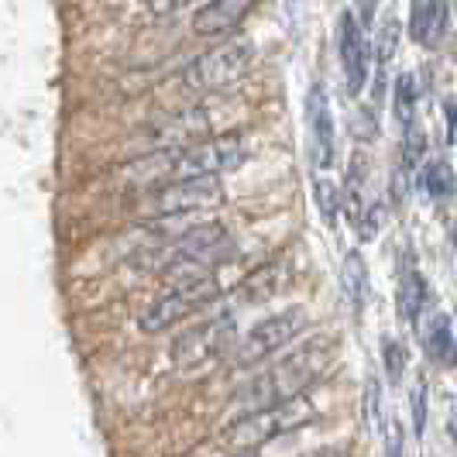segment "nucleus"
<instances>
[{
	"mask_svg": "<svg viewBox=\"0 0 457 457\" xmlns=\"http://www.w3.org/2000/svg\"><path fill=\"white\" fill-rule=\"evenodd\" d=\"M447 434H451V440H454V447H457V403L451 406V412H447Z\"/></svg>",
	"mask_w": 457,
	"mask_h": 457,
	"instance_id": "nucleus-31",
	"label": "nucleus"
},
{
	"mask_svg": "<svg viewBox=\"0 0 457 457\" xmlns=\"http://www.w3.org/2000/svg\"><path fill=\"white\" fill-rule=\"evenodd\" d=\"M395 48H399V21H395V18H386L378 38H375V62H378V69L389 66Z\"/></svg>",
	"mask_w": 457,
	"mask_h": 457,
	"instance_id": "nucleus-21",
	"label": "nucleus"
},
{
	"mask_svg": "<svg viewBox=\"0 0 457 457\" xmlns=\"http://www.w3.org/2000/svg\"><path fill=\"white\" fill-rule=\"evenodd\" d=\"M254 62V46L248 38H228L217 48L204 52L183 69V87L193 93H213L224 90L230 83L245 79Z\"/></svg>",
	"mask_w": 457,
	"mask_h": 457,
	"instance_id": "nucleus-5",
	"label": "nucleus"
},
{
	"mask_svg": "<svg viewBox=\"0 0 457 457\" xmlns=\"http://www.w3.org/2000/svg\"><path fill=\"white\" fill-rule=\"evenodd\" d=\"M395 117L403 128L416 120V79H412V72H403L395 79Z\"/></svg>",
	"mask_w": 457,
	"mask_h": 457,
	"instance_id": "nucleus-20",
	"label": "nucleus"
},
{
	"mask_svg": "<svg viewBox=\"0 0 457 457\" xmlns=\"http://www.w3.org/2000/svg\"><path fill=\"white\" fill-rule=\"evenodd\" d=\"M193 0H148V7L155 11V14H176V11H183V7H189Z\"/></svg>",
	"mask_w": 457,
	"mask_h": 457,
	"instance_id": "nucleus-28",
	"label": "nucleus"
},
{
	"mask_svg": "<svg viewBox=\"0 0 457 457\" xmlns=\"http://www.w3.org/2000/svg\"><path fill=\"white\" fill-rule=\"evenodd\" d=\"M382 386H378V378H368L365 386V420L368 427H378V420H382Z\"/></svg>",
	"mask_w": 457,
	"mask_h": 457,
	"instance_id": "nucleus-26",
	"label": "nucleus"
},
{
	"mask_svg": "<svg viewBox=\"0 0 457 457\" xmlns=\"http://www.w3.org/2000/svg\"><path fill=\"white\" fill-rule=\"evenodd\" d=\"M217 278L213 275H186L179 278L165 296H159L148 310H145V317H141V330L145 334H159V330H169V327H176V323H183L186 317H193L196 310H204L210 306L213 299H217Z\"/></svg>",
	"mask_w": 457,
	"mask_h": 457,
	"instance_id": "nucleus-6",
	"label": "nucleus"
},
{
	"mask_svg": "<svg viewBox=\"0 0 457 457\" xmlns=\"http://www.w3.org/2000/svg\"><path fill=\"white\" fill-rule=\"evenodd\" d=\"M228 320H213V323H204V327H196V330H189L183 341L176 344V361L179 365H196V361H204L210 354H217V351H224L228 347Z\"/></svg>",
	"mask_w": 457,
	"mask_h": 457,
	"instance_id": "nucleus-15",
	"label": "nucleus"
},
{
	"mask_svg": "<svg viewBox=\"0 0 457 457\" xmlns=\"http://www.w3.org/2000/svg\"><path fill=\"white\" fill-rule=\"evenodd\" d=\"M423 155H427V135H423V128L416 120H410L406 131H403V159L412 169V165L423 162Z\"/></svg>",
	"mask_w": 457,
	"mask_h": 457,
	"instance_id": "nucleus-23",
	"label": "nucleus"
},
{
	"mask_svg": "<svg viewBox=\"0 0 457 457\" xmlns=\"http://www.w3.org/2000/svg\"><path fill=\"white\" fill-rule=\"evenodd\" d=\"M327 341H310L296 347L289 358L275 361L269 371H262L258 378H252L245 389L237 392L234 406L241 412L262 410V406H272V403H282L296 392H306V386L317 378L327 365Z\"/></svg>",
	"mask_w": 457,
	"mask_h": 457,
	"instance_id": "nucleus-1",
	"label": "nucleus"
},
{
	"mask_svg": "<svg viewBox=\"0 0 457 457\" xmlns=\"http://www.w3.org/2000/svg\"><path fill=\"white\" fill-rule=\"evenodd\" d=\"M293 278V269L286 265V258H272L265 265H258L241 286H237V296L245 303H265V299H275Z\"/></svg>",
	"mask_w": 457,
	"mask_h": 457,
	"instance_id": "nucleus-13",
	"label": "nucleus"
},
{
	"mask_svg": "<svg viewBox=\"0 0 457 457\" xmlns=\"http://www.w3.org/2000/svg\"><path fill=\"white\" fill-rule=\"evenodd\" d=\"M447 35V0H412L410 38L416 46H440Z\"/></svg>",
	"mask_w": 457,
	"mask_h": 457,
	"instance_id": "nucleus-14",
	"label": "nucleus"
},
{
	"mask_svg": "<svg viewBox=\"0 0 457 457\" xmlns=\"http://www.w3.org/2000/svg\"><path fill=\"white\" fill-rule=\"evenodd\" d=\"M206 135H210V114L204 107H186V111H176L152 128V145L162 152H179V148Z\"/></svg>",
	"mask_w": 457,
	"mask_h": 457,
	"instance_id": "nucleus-10",
	"label": "nucleus"
},
{
	"mask_svg": "<svg viewBox=\"0 0 457 457\" xmlns=\"http://www.w3.org/2000/svg\"><path fill=\"white\" fill-rule=\"evenodd\" d=\"M447 120H451V131H454V128H457V111H454V104H451V100H447Z\"/></svg>",
	"mask_w": 457,
	"mask_h": 457,
	"instance_id": "nucleus-32",
	"label": "nucleus"
},
{
	"mask_svg": "<svg viewBox=\"0 0 457 457\" xmlns=\"http://www.w3.org/2000/svg\"><path fill=\"white\" fill-rule=\"evenodd\" d=\"M410 406H412V430L423 434V430H427V382H423V378L412 386Z\"/></svg>",
	"mask_w": 457,
	"mask_h": 457,
	"instance_id": "nucleus-25",
	"label": "nucleus"
},
{
	"mask_svg": "<svg viewBox=\"0 0 457 457\" xmlns=\"http://www.w3.org/2000/svg\"><path fill=\"white\" fill-rule=\"evenodd\" d=\"M234 254V241L224 224L210 220V224H196V228L183 230L172 245H165L159 252H148L141 258V265H148V272H204L213 265H224Z\"/></svg>",
	"mask_w": 457,
	"mask_h": 457,
	"instance_id": "nucleus-2",
	"label": "nucleus"
},
{
	"mask_svg": "<svg viewBox=\"0 0 457 457\" xmlns=\"http://www.w3.org/2000/svg\"><path fill=\"white\" fill-rule=\"evenodd\" d=\"M306 124H310V137H313V155L317 165L327 169L334 162V111L323 87H313L306 96Z\"/></svg>",
	"mask_w": 457,
	"mask_h": 457,
	"instance_id": "nucleus-12",
	"label": "nucleus"
},
{
	"mask_svg": "<svg viewBox=\"0 0 457 457\" xmlns=\"http://www.w3.org/2000/svg\"><path fill=\"white\" fill-rule=\"evenodd\" d=\"M224 204V186L220 176H172L162 186L148 189L135 204L137 217H186V213H200V210H213Z\"/></svg>",
	"mask_w": 457,
	"mask_h": 457,
	"instance_id": "nucleus-4",
	"label": "nucleus"
},
{
	"mask_svg": "<svg viewBox=\"0 0 457 457\" xmlns=\"http://www.w3.org/2000/svg\"><path fill=\"white\" fill-rule=\"evenodd\" d=\"M423 347H427V358L436 361V365H454L457 361V341L454 330H451V320L444 313H436L430 327L423 330Z\"/></svg>",
	"mask_w": 457,
	"mask_h": 457,
	"instance_id": "nucleus-17",
	"label": "nucleus"
},
{
	"mask_svg": "<svg viewBox=\"0 0 457 457\" xmlns=\"http://www.w3.org/2000/svg\"><path fill=\"white\" fill-rule=\"evenodd\" d=\"M368 59H371V46L365 38V24L358 21L354 11H344L341 14V66L344 79H347V93L365 90L368 79Z\"/></svg>",
	"mask_w": 457,
	"mask_h": 457,
	"instance_id": "nucleus-9",
	"label": "nucleus"
},
{
	"mask_svg": "<svg viewBox=\"0 0 457 457\" xmlns=\"http://www.w3.org/2000/svg\"><path fill=\"white\" fill-rule=\"evenodd\" d=\"M254 7L258 0H210L193 14V31L200 38H224L248 21Z\"/></svg>",
	"mask_w": 457,
	"mask_h": 457,
	"instance_id": "nucleus-11",
	"label": "nucleus"
},
{
	"mask_svg": "<svg viewBox=\"0 0 457 457\" xmlns=\"http://www.w3.org/2000/svg\"><path fill=\"white\" fill-rule=\"evenodd\" d=\"M320 416V410L313 406V399L306 392H296L282 403H272V406H262V410L241 412L234 423L228 427V444L237 447V451H252V447H262L275 436L296 434L306 423H313Z\"/></svg>",
	"mask_w": 457,
	"mask_h": 457,
	"instance_id": "nucleus-3",
	"label": "nucleus"
},
{
	"mask_svg": "<svg viewBox=\"0 0 457 457\" xmlns=\"http://www.w3.org/2000/svg\"><path fill=\"white\" fill-rule=\"evenodd\" d=\"M427 296H430V286L423 282V275L416 269H406L403 272V282H399V313L410 323L420 320L423 306H427Z\"/></svg>",
	"mask_w": 457,
	"mask_h": 457,
	"instance_id": "nucleus-18",
	"label": "nucleus"
},
{
	"mask_svg": "<svg viewBox=\"0 0 457 457\" xmlns=\"http://www.w3.org/2000/svg\"><path fill=\"white\" fill-rule=\"evenodd\" d=\"M341 286H344V303L351 306V313H354V320H358L368 303V269H365V258L358 252L344 254Z\"/></svg>",
	"mask_w": 457,
	"mask_h": 457,
	"instance_id": "nucleus-16",
	"label": "nucleus"
},
{
	"mask_svg": "<svg viewBox=\"0 0 457 457\" xmlns=\"http://www.w3.org/2000/svg\"><path fill=\"white\" fill-rule=\"evenodd\" d=\"M313 200H317V206H320L323 220L327 224H334L337 220V186L330 183L327 176H313Z\"/></svg>",
	"mask_w": 457,
	"mask_h": 457,
	"instance_id": "nucleus-22",
	"label": "nucleus"
},
{
	"mask_svg": "<svg viewBox=\"0 0 457 457\" xmlns=\"http://www.w3.org/2000/svg\"><path fill=\"white\" fill-rule=\"evenodd\" d=\"M245 159H248V148L237 131L206 135L176 152V176H220L228 169H237Z\"/></svg>",
	"mask_w": 457,
	"mask_h": 457,
	"instance_id": "nucleus-8",
	"label": "nucleus"
},
{
	"mask_svg": "<svg viewBox=\"0 0 457 457\" xmlns=\"http://www.w3.org/2000/svg\"><path fill=\"white\" fill-rule=\"evenodd\" d=\"M354 228H358V234H361L365 241H371V237L382 230V210H378V206H365V213L358 217Z\"/></svg>",
	"mask_w": 457,
	"mask_h": 457,
	"instance_id": "nucleus-27",
	"label": "nucleus"
},
{
	"mask_svg": "<svg viewBox=\"0 0 457 457\" xmlns=\"http://www.w3.org/2000/svg\"><path fill=\"white\" fill-rule=\"evenodd\" d=\"M386 454H403V427L395 420L389 423V434H386Z\"/></svg>",
	"mask_w": 457,
	"mask_h": 457,
	"instance_id": "nucleus-29",
	"label": "nucleus"
},
{
	"mask_svg": "<svg viewBox=\"0 0 457 457\" xmlns=\"http://www.w3.org/2000/svg\"><path fill=\"white\" fill-rule=\"evenodd\" d=\"M420 186H423V193H427V196H434V200L451 196V193L457 189V176H454V169H451V162L430 159V165H427V169H423V176H420Z\"/></svg>",
	"mask_w": 457,
	"mask_h": 457,
	"instance_id": "nucleus-19",
	"label": "nucleus"
},
{
	"mask_svg": "<svg viewBox=\"0 0 457 457\" xmlns=\"http://www.w3.org/2000/svg\"><path fill=\"white\" fill-rule=\"evenodd\" d=\"M382 358H386V371H389L392 378H403V371H406V347L399 341H392V337H386L382 341Z\"/></svg>",
	"mask_w": 457,
	"mask_h": 457,
	"instance_id": "nucleus-24",
	"label": "nucleus"
},
{
	"mask_svg": "<svg viewBox=\"0 0 457 457\" xmlns=\"http://www.w3.org/2000/svg\"><path fill=\"white\" fill-rule=\"evenodd\" d=\"M303 327H306V313L293 306V310H282V313H272V317H265V320H258L241 337V341L234 344L230 351V361L237 368H252L258 361H265V358H272L275 351H282L286 344H293V337L303 334Z\"/></svg>",
	"mask_w": 457,
	"mask_h": 457,
	"instance_id": "nucleus-7",
	"label": "nucleus"
},
{
	"mask_svg": "<svg viewBox=\"0 0 457 457\" xmlns=\"http://www.w3.org/2000/svg\"><path fill=\"white\" fill-rule=\"evenodd\" d=\"M375 7H378V0H358V21L365 28L375 21Z\"/></svg>",
	"mask_w": 457,
	"mask_h": 457,
	"instance_id": "nucleus-30",
	"label": "nucleus"
}]
</instances>
